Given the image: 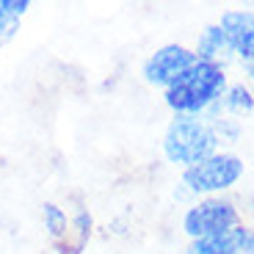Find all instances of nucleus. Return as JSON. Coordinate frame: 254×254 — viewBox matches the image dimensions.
Instances as JSON below:
<instances>
[{
	"instance_id": "nucleus-1",
	"label": "nucleus",
	"mask_w": 254,
	"mask_h": 254,
	"mask_svg": "<svg viewBox=\"0 0 254 254\" xmlns=\"http://www.w3.org/2000/svg\"><path fill=\"white\" fill-rule=\"evenodd\" d=\"M227 86V66L196 61L163 91V102L174 116H204L224 97Z\"/></svg>"
},
{
	"instance_id": "nucleus-2",
	"label": "nucleus",
	"mask_w": 254,
	"mask_h": 254,
	"mask_svg": "<svg viewBox=\"0 0 254 254\" xmlns=\"http://www.w3.org/2000/svg\"><path fill=\"white\" fill-rule=\"evenodd\" d=\"M163 158L172 166L190 169L221 149L216 130L204 116H172L163 130Z\"/></svg>"
},
{
	"instance_id": "nucleus-3",
	"label": "nucleus",
	"mask_w": 254,
	"mask_h": 254,
	"mask_svg": "<svg viewBox=\"0 0 254 254\" xmlns=\"http://www.w3.org/2000/svg\"><path fill=\"white\" fill-rule=\"evenodd\" d=\"M246 174V163L241 155L235 152H224L218 149L216 155L204 158L202 163L185 169L180 185L188 196H224L227 190H232Z\"/></svg>"
},
{
	"instance_id": "nucleus-4",
	"label": "nucleus",
	"mask_w": 254,
	"mask_h": 254,
	"mask_svg": "<svg viewBox=\"0 0 254 254\" xmlns=\"http://www.w3.org/2000/svg\"><path fill=\"white\" fill-rule=\"evenodd\" d=\"M238 224H243L241 210H238V204L227 196L196 199V202L183 213V232H185L188 241L221 235V232L238 227Z\"/></svg>"
},
{
	"instance_id": "nucleus-5",
	"label": "nucleus",
	"mask_w": 254,
	"mask_h": 254,
	"mask_svg": "<svg viewBox=\"0 0 254 254\" xmlns=\"http://www.w3.org/2000/svg\"><path fill=\"white\" fill-rule=\"evenodd\" d=\"M193 64H196V56L190 47L180 45V42H169V45H160L155 53L146 56V61L141 64V77H144L146 86L166 91Z\"/></svg>"
},
{
	"instance_id": "nucleus-6",
	"label": "nucleus",
	"mask_w": 254,
	"mask_h": 254,
	"mask_svg": "<svg viewBox=\"0 0 254 254\" xmlns=\"http://www.w3.org/2000/svg\"><path fill=\"white\" fill-rule=\"evenodd\" d=\"M218 25L227 33L232 56L241 64L254 61V11L252 8H227L218 19Z\"/></svg>"
},
{
	"instance_id": "nucleus-7",
	"label": "nucleus",
	"mask_w": 254,
	"mask_h": 254,
	"mask_svg": "<svg viewBox=\"0 0 254 254\" xmlns=\"http://www.w3.org/2000/svg\"><path fill=\"white\" fill-rule=\"evenodd\" d=\"M185 254H254V227L238 224L221 235L188 241Z\"/></svg>"
},
{
	"instance_id": "nucleus-8",
	"label": "nucleus",
	"mask_w": 254,
	"mask_h": 254,
	"mask_svg": "<svg viewBox=\"0 0 254 254\" xmlns=\"http://www.w3.org/2000/svg\"><path fill=\"white\" fill-rule=\"evenodd\" d=\"M196 61H207V64H218V66H227L229 61H235L232 56V47L227 42V33L218 22H210L199 31L196 36V45L190 47Z\"/></svg>"
},
{
	"instance_id": "nucleus-9",
	"label": "nucleus",
	"mask_w": 254,
	"mask_h": 254,
	"mask_svg": "<svg viewBox=\"0 0 254 254\" xmlns=\"http://www.w3.org/2000/svg\"><path fill=\"white\" fill-rule=\"evenodd\" d=\"M254 114V91L249 83L243 80H235V83H229L227 91H224V97L213 105V108L204 114V119H218V116H232V119L241 122L243 116Z\"/></svg>"
},
{
	"instance_id": "nucleus-10",
	"label": "nucleus",
	"mask_w": 254,
	"mask_h": 254,
	"mask_svg": "<svg viewBox=\"0 0 254 254\" xmlns=\"http://www.w3.org/2000/svg\"><path fill=\"white\" fill-rule=\"evenodd\" d=\"M31 11V0H0V47L19 33L22 17Z\"/></svg>"
},
{
	"instance_id": "nucleus-11",
	"label": "nucleus",
	"mask_w": 254,
	"mask_h": 254,
	"mask_svg": "<svg viewBox=\"0 0 254 254\" xmlns=\"http://www.w3.org/2000/svg\"><path fill=\"white\" fill-rule=\"evenodd\" d=\"M42 224H45V232L58 249L69 241V216L66 210L56 202H45L42 204Z\"/></svg>"
},
{
	"instance_id": "nucleus-12",
	"label": "nucleus",
	"mask_w": 254,
	"mask_h": 254,
	"mask_svg": "<svg viewBox=\"0 0 254 254\" xmlns=\"http://www.w3.org/2000/svg\"><path fill=\"white\" fill-rule=\"evenodd\" d=\"M210 125H213V130H216L218 141L221 144H238L241 141V133L243 127L238 119H232V116H218V119H210Z\"/></svg>"
},
{
	"instance_id": "nucleus-13",
	"label": "nucleus",
	"mask_w": 254,
	"mask_h": 254,
	"mask_svg": "<svg viewBox=\"0 0 254 254\" xmlns=\"http://www.w3.org/2000/svg\"><path fill=\"white\" fill-rule=\"evenodd\" d=\"M243 75H246V83H249V86H254V61L243 64Z\"/></svg>"
}]
</instances>
